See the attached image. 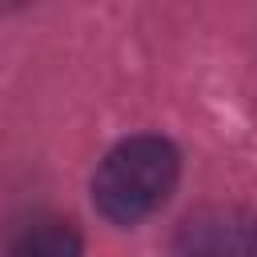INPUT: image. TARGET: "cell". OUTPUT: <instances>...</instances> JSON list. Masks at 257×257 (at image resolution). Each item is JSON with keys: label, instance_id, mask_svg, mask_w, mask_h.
Segmentation results:
<instances>
[{"label": "cell", "instance_id": "cell-1", "mask_svg": "<svg viewBox=\"0 0 257 257\" xmlns=\"http://www.w3.org/2000/svg\"><path fill=\"white\" fill-rule=\"evenodd\" d=\"M181 181V153L161 133H137L108 149L92 173V205L104 221L133 229L153 217Z\"/></svg>", "mask_w": 257, "mask_h": 257}, {"label": "cell", "instance_id": "cell-2", "mask_svg": "<svg viewBox=\"0 0 257 257\" xmlns=\"http://www.w3.org/2000/svg\"><path fill=\"white\" fill-rule=\"evenodd\" d=\"M173 257H257V213L205 205L173 233Z\"/></svg>", "mask_w": 257, "mask_h": 257}, {"label": "cell", "instance_id": "cell-3", "mask_svg": "<svg viewBox=\"0 0 257 257\" xmlns=\"http://www.w3.org/2000/svg\"><path fill=\"white\" fill-rule=\"evenodd\" d=\"M8 257H84V237L64 217H36L16 233Z\"/></svg>", "mask_w": 257, "mask_h": 257}]
</instances>
